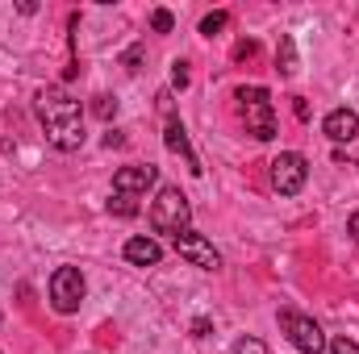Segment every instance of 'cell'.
Segmentation results:
<instances>
[{"instance_id":"8992f818","label":"cell","mask_w":359,"mask_h":354,"mask_svg":"<svg viewBox=\"0 0 359 354\" xmlns=\"http://www.w3.org/2000/svg\"><path fill=\"white\" fill-rule=\"evenodd\" d=\"M268 167H271V187H276L280 196H297V192L305 187V179H309V163H305V155H297V150L276 155Z\"/></svg>"},{"instance_id":"52a82bcc","label":"cell","mask_w":359,"mask_h":354,"mask_svg":"<svg viewBox=\"0 0 359 354\" xmlns=\"http://www.w3.org/2000/svg\"><path fill=\"white\" fill-rule=\"evenodd\" d=\"M172 246H176L180 259H188L192 267H201V271H217L222 267V255L213 250V242L205 238V234H196V229H184L172 238Z\"/></svg>"},{"instance_id":"3957f363","label":"cell","mask_w":359,"mask_h":354,"mask_svg":"<svg viewBox=\"0 0 359 354\" xmlns=\"http://www.w3.org/2000/svg\"><path fill=\"white\" fill-rule=\"evenodd\" d=\"M238 104H243L247 134H255L259 142H271V138H276V113H271L268 88H259V84H251V88H238Z\"/></svg>"},{"instance_id":"7402d4cb","label":"cell","mask_w":359,"mask_h":354,"mask_svg":"<svg viewBox=\"0 0 359 354\" xmlns=\"http://www.w3.org/2000/svg\"><path fill=\"white\" fill-rule=\"evenodd\" d=\"M209 330H213L209 317H196V321H192V338H209Z\"/></svg>"},{"instance_id":"ba28073f","label":"cell","mask_w":359,"mask_h":354,"mask_svg":"<svg viewBox=\"0 0 359 354\" xmlns=\"http://www.w3.org/2000/svg\"><path fill=\"white\" fill-rule=\"evenodd\" d=\"M155 179H159V167L134 163V167H121L113 176V192H121V196H147V187H155Z\"/></svg>"},{"instance_id":"ac0fdd59","label":"cell","mask_w":359,"mask_h":354,"mask_svg":"<svg viewBox=\"0 0 359 354\" xmlns=\"http://www.w3.org/2000/svg\"><path fill=\"white\" fill-rule=\"evenodd\" d=\"M234 354H268V346H264L259 338H238V342H234Z\"/></svg>"},{"instance_id":"6da1fadb","label":"cell","mask_w":359,"mask_h":354,"mask_svg":"<svg viewBox=\"0 0 359 354\" xmlns=\"http://www.w3.org/2000/svg\"><path fill=\"white\" fill-rule=\"evenodd\" d=\"M34 108H38V121H42L46 142L55 150H80L84 146V108L76 96H67L63 88H42Z\"/></svg>"},{"instance_id":"4fadbf2b","label":"cell","mask_w":359,"mask_h":354,"mask_svg":"<svg viewBox=\"0 0 359 354\" xmlns=\"http://www.w3.org/2000/svg\"><path fill=\"white\" fill-rule=\"evenodd\" d=\"M109 213H117V217H134V213H138V196H121V192H113V196H109Z\"/></svg>"},{"instance_id":"9c48e42d","label":"cell","mask_w":359,"mask_h":354,"mask_svg":"<svg viewBox=\"0 0 359 354\" xmlns=\"http://www.w3.org/2000/svg\"><path fill=\"white\" fill-rule=\"evenodd\" d=\"M322 129H326L330 142H355L359 138V113L355 108H334V113H326Z\"/></svg>"},{"instance_id":"44dd1931","label":"cell","mask_w":359,"mask_h":354,"mask_svg":"<svg viewBox=\"0 0 359 354\" xmlns=\"http://www.w3.org/2000/svg\"><path fill=\"white\" fill-rule=\"evenodd\" d=\"M255 50H259V46H255V42H251V38H243V42H238V46H234V63H243V59H251V55H255Z\"/></svg>"},{"instance_id":"7a4b0ae2","label":"cell","mask_w":359,"mask_h":354,"mask_svg":"<svg viewBox=\"0 0 359 354\" xmlns=\"http://www.w3.org/2000/svg\"><path fill=\"white\" fill-rule=\"evenodd\" d=\"M188 221H192V204H188V196H184L180 187H163V192L155 196V204H151V229L176 238V234L188 229Z\"/></svg>"},{"instance_id":"9a60e30c","label":"cell","mask_w":359,"mask_h":354,"mask_svg":"<svg viewBox=\"0 0 359 354\" xmlns=\"http://www.w3.org/2000/svg\"><path fill=\"white\" fill-rule=\"evenodd\" d=\"M142 55H147V46H142V42H134V46L121 55V67H126V71H138V67H142Z\"/></svg>"},{"instance_id":"5b68a950","label":"cell","mask_w":359,"mask_h":354,"mask_svg":"<svg viewBox=\"0 0 359 354\" xmlns=\"http://www.w3.org/2000/svg\"><path fill=\"white\" fill-rule=\"evenodd\" d=\"M84 292H88V283H84V271L80 267H59L50 275V304L59 313H76L84 304Z\"/></svg>"},{"instance_id":"30bf717a","label":"cell","mask_w":359,"mask_h":354,"mask_svg":"<svg viewBox=\"0 0 359 354\" xmlns=\"http://www.w3.org/2000/svg\"><path fill=\"white\" fill-rule=\"evenodd\" d=\"M163 138H168V146H172L176 155H184L188 171H192V176H201V159L192 155V146H188V129H184V121H180V117H168V134H163Z\"/></svg>"},{"instance_id":"8fae6325","label":"cell","mask_w":359,"mask_h":354,"mask_svg":"<svg viewBox=\"0 0 359 354\" xmlns=\"http://www.w3.org/2000/svg\"><path fill=\"white\" fill-rule=\"evenodd\" d=\"M159 259H163V246H159L155 238H130V242H126V263L159 267Z\"/></svg>"},{"instance_id":"277c9868","label":"cell","mask_w":359,"mask_h":354,"mask_svg":"<svg viewBox=\"0 0 359 354\" xmlns=\"http://www.w3.org/2000/svg\"><path fill=\"white\" fill-rule=\"evenodd\" d=\"M280 330L288 334V342L297 346L301 354H322L326 351V334L313 317L297 313V309H280Z\"/></svg>"},{"instance_id":"ffe728a7","label":"cell","mask_w":359,"mask_h":354,"mask_svg":"<svg viewBox=\"0 0 359 354\" xmlns=\"http://www.w3.org/2000/svg\"><path fill=\"white\" fill-rule=\"evenodd\" d=\"M330 354H359V342H351V338H334V342H330Z\"/></svg>"},{"instance_id":"e0dca14e","label":"cell","mask_w":359,"mask_h":354,"mask_svg":"<svg viewBox=\"0 0 359 354\" xmlns=\"http://www.w3.org/2000/svg\"><path fill=\"white\" fill-rule=\"evenodd\" d=\"M172 25H176V21H172L168 8H155V13H151V29H155V34H168Z\"/></svg>"},{"instance_id":"5bb4252c","label":"cell","mask_w":359,"mask_h":354,"mask_svg":"<svg viewBox=\"0 0 359 354\" xmlns=\"http://www.w3.org/2000/svg\"><path fill=\"white\" fill-rule=\"evenodd\" d=\"M226 25H230V13H222V8H217V13H209V17L201 21V34H205V38H213V34H222Z\"/></svg>"},{"instance_id":"d6986e66","label":"cell","mask_w":359,"mask_h":354,"mask_svg":"<svg viewBox=\"0 0 359 354\" xmlns=\"http://www.w3.org/2000/svg\"><path fill=\"white\" fill-rule=\"evenodd\" d=\"M172 88H188V63H172Z\"/></svg>"},{"instance_id":"cb8c5ba5","label":"cell","mask_w":359,"mask_h":354,"mask_svg":"<svg viewBox=\"0 0 359 354\" xmlns=\"http://www.w3.org/2000/svg\"><path fill=\"white\" fill-rule=\"evenodd\" d=\"M347 234L359 242V213H351V217H347Z\"/></svg>"},{"instance_id":"603a6c76","label":"cell","mask_w":359,"mask_h":354,"mask_svg":"<svg viewBox=\"0 0 359 354\" xmlns=\"http://www.w3.org/2000/svg\"><path fill=\"white\" fill-rule=\"evenodd\" d=\"M292 100H297V104H292V108H297V117H301V121H309V104H305L301 96H292Z\"/></svg>"},{"instance_id":"2e32d148","label":"cell","mask_w":359,"mask_h":354,"mask_svg":"<svg viewBox=\"0 0 359 354\" xmlns=\"http://www.w3.org/2000/svg\"><path fill=\"white\" fill-rule=\"evenodd\" d=\"M92 113H96L100 121H109V117H117V100H113V96H96V100H92Z\"/></svg>"},{"instance_id":"7c38bea8","label":"cell","mask_w":359,"mask_h":354,"mask_svg":"<svg viewBox=\"0 0 359 354\" xmlns=\"http://www.w3.org/2000/svg\"><path fill=\"white\" fill-rule=\"evenodd\" d=\"M276 67H280V76H297V42L284 34L280 38V46H276Z\"/></svg>"}]
</instances>
